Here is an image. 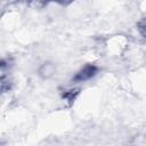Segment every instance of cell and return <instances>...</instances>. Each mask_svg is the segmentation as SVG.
Returning <instances> with one entry per match:
<instances>
[{"label":"cell","mask_w":146,"mask_h":146,"mask_svg":"<svg viewBox=\"0 0 146 146\" xmlns=\"http://www.w3.org/2000/svg\"><path fill=\"white\" fill-rule=\"evenodd\" d=\"M99 68L97 65L95 64H86L84 66H82L72 78V81L74 83H82V82H87L89 80H91L97 73H98Z\"/></svg>","instance_id":"obj_1"},{"label":"cell","mask_w":146,"mask_h":146,"mask_svg":"<svg viewBox=\"0 0 146 146\" xmlns=\"http://www.w3.org/2000/svg\"><path fill=\"white\" fill-rule=\"evenodd\" d=\"M56 72H57V66L51 60H46V62L41 63L36 71L38 76L42 80H50L51 78L55 76Z\"/></svg>","instance_id":"obj_2"},{"label":"cell","mask_w":146,"mask_h":146,"mask_svg":"<svg viewBox=\"0 0 146 146\" xmlns=\"http://www.w3.org/2000/svg\"><path fill=\"white\" fill-rule=\"evenodd\" d=\"M137 32L141 38L146 39V16L138 21V23H137Z\"/></svg>","instance_id":"obj_3"},{"label":"cell","mask_w":146,"mask_h":146,"mask_svg":"<svg viewBox=\"0 0 146 146\" xmlns=\"http://www.w3.org/2000/svg\"><path fill=\"white\" fill-rule=\"evenodd\" d=\"M74 0H51V2H57L59 5H63V6H67L70 3H72Z\"/></svg>","instance_id":"obj_4"}]
</instances>
